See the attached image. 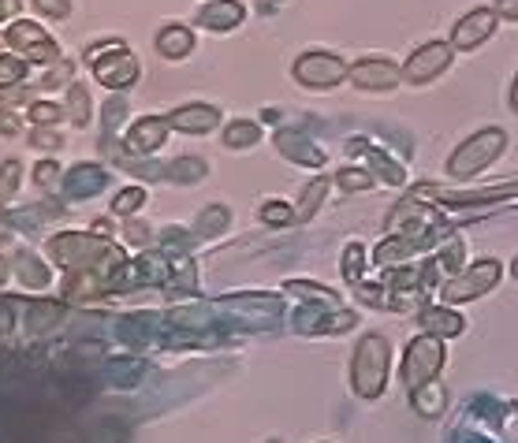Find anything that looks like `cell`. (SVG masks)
Returning <instances> with one entry per match:
<instances>
[{
    "label": "cell",
    "instance_id": "1",
    "mask_svg": "<svg viewBox=\"0 0 518 443\" xmlns=\"http://www.w3.org/2000/svg\"><path fill=\"white\" fill-rule=\"evenodd\" d=\"M388 369H391V347L381 335H365L355 351V365H351V384L362 399H377L384 384H388Z\"/></svg>",
    "mask_w": 518,
    "mask_h": 443
},
{
    "label": "cell",
    "instance_id": "2",
    "mask_svg": "<svg viewBox=\"0 0 518 443\" xmlns=\"http://www.w3.org/2000/svg\"><path fill=\"white\" fill-rule=\"evenodd\" d=\"M504 145H507V135H504V131H496V127L478 131L474 138H466L459 150L452 153V161H448V176H455V179H470V176H478L481 168H488L492 161L504 153Z\"/></svg>",
    "mask_w": 518,
    "mask_h": 443
},
{
    "label": "cell",
    "instance_id": "3",
    "mask_svg": "<svg viewBox=\"0 0 518 443\" xmlns=\"http://www.w3.org/2000/svg\"><path fill=\"white\" fill-rule=\"evenodd\" d=\"M443 369V347H440V335H422L414 339L407 347V358H403V384L410 391L433 384V377Z\"/></svg>",
    "mask_w": 518,
    "mask_h": 443
},
{
    "label": "cell",
    "instance_id": "4",
    "mask_svg": "<svg viewBox=\"0 0 518 443\" xmlns=\"http://www.w3.org/2000/svg\"><path fill=\"white\" fill-rule=\"evenodd\" d=\"M500 273H504L500 261H478V265H470L459 280L443 283V291H440L443 306H448V302H470V299H481V294H488L492 287L500 283Z\"/></svg>",
    "mask_w": 518,
    "mask_h": 443
},
{
    "label": "cell",
    "instance_id": "5",
    "mask_svg": "<svg viewBox=\"0 0 518 443\" xmlns=\"http://www.w3.org/2000/svg\"><path fill=\"white\" fill-rule=\"evenodd\" d=\"M448 67H452V45L429 41V45H422V48H417V53L407 60L403 75H407V83H414V86H426V83H433L436 75H443Z\"/></svg>",
    "mask_w": 518,
    "mask_h": 443
},
{
    "label": "cell",
    "instance_id": "6",
    "mask_svg": "<svg viewBox=\"0 0 518 443\" xmlns=\"http://www.w3.org/2000/svg\"><path fill=\"white\" fill-rule=\"evenodd\" d=\"M351 71L339 56H329V53H310L294 64V79L310 90H325V86H336L339 79H347Z\"/></svg>",
    "mask_w": 518,
    "mask_h": 443
},
{
    "label": "cell",
    "instance_id": "7",
    "mask_svg": "<svg viewBox=\"0 0 518 443\" xmlns=\"http://www.w3.org/2000/svg\"><path fill=\"white\" fill-rule=\"evenodd\" d=\"M8 45H15L19 53H27L31 60H38V64H57L60 60V48H57V41L48 38L38 22H12L8 27Z\"/></svg>",
    "mask_w": 518,
    "mask_h": 443
},
{
    "label": "cell",
    "instance_id": "8",
    "mask_svg": "<svg viewBox=\"0 0 518 443\" xmlns=\"http://www.w3.org/2000/svg\"><path fill=\"white\" fill-rule=\"evenodd\" d=\"M93 75L109 90H123V86H131L138 79V64H135V56L127 53V48H116V53H109L105 60H93Z\"/></svg>",
    "mask_w": 518,
    "mask_h": 443
},
{
    "label": "cell",
    "instance_id": "9",
    "mask_svg": "<svg viewBox=\"0 0 518 443\" xmlns=\"http://www.w3.org/2000/svg\"><path fill=\"white\" fill-rule=\"evenodd\" d=\"M429 198H440L443 205H500L518 198V187H485V190H426Z\"/></svg>",
    "mask_w": 518,
    "mask_h": 443
},
{
    "label": "cell",
    "instance_id": "10",
    "mask_svg": "<svg viewBox=\"0 0 518 443\" xmlns=\"http://www.w3.org/2000/svg\"><path fill=\"white\" fill-rule=\"evenodd\" d=\"M492 30H496V12H488V8H478L470 12L466 19H459V27L452 34V45L455 48H478L492 38Z\"/></svg>",
    "mask_w": 518,
    "mask_h": 443
},
{
    "label": "cell",
    "instance_id": "11",
    "mask_svg": "<svg viewBox=\"0 0 518 443\" xmlns=\"http://www.w3.org/2000/svg\"><path fill=\"white\" fill-rule=\"evenodd\" d=\"M351 79H355L358 90L384 93V90H391V86L399 83V67L388 64V60H381V56H373V60H362V64L351 71Z\"/></svg>",
    "mask_w": 518,
    "mask_h": 443
},
{
    "label": "cell",
    "instance_id": "12",
    "mask_svg": "<svg viewBox=\"0 0 518 443\" xmlns=\"http://www.w3.org/2000/svg\"><path fill=\"white\" fill-rule=\"evenodd\" d=\"M216 119L220 112L209 109V105H183L168 116V127H176V131H187V135H206L216 127Z\"/></svg>",
    "mask_w": 518,
    "mask_h": 443
},
{
    "label": "cell",
    "instance_id": "13",
    "mask_svg": "<svg viewBox=\"0 0 518 443\" xmlns=\"http://www.w3.org/2000/svg\"><path fill=\"white\" fill-rule=\"evenodd\" d=\"M242 19V4L239 0H213V4H206L198 12V22L209 30H232L235 22Z\"/></svg>",
    "mask_w": 518,
    "mask_h": 443
},
{
    "label": "cell",
    "instance_id": "14",
    "mask_svg": "<svg viewBox=\"0 0 518 443\" xmlns=\"http://www.w3.org/2000/svg\"><path fill=\"white\" fill-rule=\"evenodd\" d=\"M168 135V123L164 119H138L131 135H127V145L135 153H150V150H161V142Z\"/></svg>",
    "mask_w": 518,
    "mask_h": 443
},
{
    "label": "cell",
    "instance_id": "15",
    "mask_svg": "<svg viewBox=\"0 0 518 443\" xmlns=\"http://www.w3.org/2000/svg\"><path fill=\"white\" fill-rule=\"evenodd\" d=\"M277 145L284 150V157L299 161V164H313V168H317V164H325V153H317L313 145H310L306 138H299L294 131H280V135H277Z\"/></svg>",
    "mask_w": 518,
    "mask_h": 443
},
{
    "label": "cell",
    "instance_id": "16",
    "mask_svg": "<svg viewBox=\"0 0 518 443\" xmlns=\"http://www.w3.org/2000/svg\"><path fill=\"white\" fill-rule=\"evenodd\" d=\"M422 328H429V335H459L462 332V317L452 313L448 306H429L422 313Z\"/></svg>",
    "mask_w": 518,
    "mask_h": 443
},
{
    "label": "cell",
    "instance_id": "17",
    "mask_svg": "<svg viewBox=\"0 0 518 443\" xmlns=\"http://www.w3.org/2000/svg\"><path fill=\"white\" fill-rule=\"evenodd\" d=\"M157 48L168 60H180V56H187L190 48H194V34L183 30V27H164L161 38H157Z\"/></svg>",
    "mask_w": 518,
    "mask_h": 443
},
{
    "label": "cell",
    "instance_id": "18",
    "mask_svg": "<svg viewBox=\"0 0 518 443\" xmlns=\"http://www.w3.org/2000/svg\"><path fill=\"white\" fill-rule=\"evenodd\" d=\"M57 317H60V302L38 299V302H31V309H27V328H31V332H45V328H53Z\"/></svg>",
    "mask_w": 518,
    "mask_h": 443
},
{
    "label": "cell",
    "instance_id": "19",
    "mask_svg": "<svg viewBox=\"0 0 518 443\" xmlns=\"http://www.w3.org/2000/svg\"><path fill=\"white\" fill-rule=\"evenodd\" d=\"M329 198V179H313L306 190H303V198H299V209H294V216L299 220H310L317 213V205Z\"/></svg>",
    "mask_w": 518,
    "mask_h": 443
},
{
    "label": "cell",
    "instance_id": "20",
    "mask_svg": "<svg viewBox=\"0 0 518 443\" xmlns=\"http://www.w3.org/2000/svg\"><path fill=\"white\" fill-rule=\"evenodd\" d=\"M67 109H71L75 127H86V123H90V93H86V86H71L67 90Z\"/></svg>",
    "mask_w": 518,
    "mask_h": 443
},
{
    "label": "cell",
    "instance_id": "21",
    "mask_svg": "<svg viewBox=\"0 0 518 443\" xmlns=\"http://www.w3.org/2000/svg\"><path fill=\"white\" fill-rule=\"evenodd\" d=\"M414 406L422 410L426 417H436V413H440V406H443V391H440L436 384L417 387V391H414Z\"/></svg>",
    "mask_w": 518,
    "mask_h": 443
},
{
    "label": "cell",
    "instance_id": "22",
    "mask_svg": "<svg viewBox=\"0 0 518 443\" xmlns=\"http://www.w3.org/2000/svg\"><path fill=\"white\" fill-rule=\"evenodd\" d=\"M224 142L232 145V150H242V145H254V142H258V127H254V123H232L228 135H224Z\"/></svg>",
    "mask_w": 518,
    "mask_h": 443
},
{
    "label": "cell",
    "instance_id": "23",
    "mask_svg": "<svg viewBox=\"0 0 518 443\" xmlns=\"http://www.w3.org/2000/svg\"><path fill=\"white\" fill-rule=\"evenodd\" d=\"M362 261H365L362 246H358V242H351V246H347V254H343V276H347L351 283H358V280H362Z\"/></svg>",
    "mask_w": 518,
    "mask_h": 443
},
{
    "label": "cell",
    "instance_id": "24",
    "mask_svg": "<svg viewBox=\"0 0 518 443\" xmlns=\"http://www.w3.org/2000/svg\"><path fill=\"white\" fill-rule=\"evenodd\" d=\"M261 220H265V224H291L294 209L287 202H265L261 205Z\"/></svg>",
    "mask_w": 518,
    "mask_h": 443
},
{
    "label": "cell",
    "instance_id": "25",
    "mask_svg": "<svg viewBox=\"0 0 518 443\" xmlns=\"http://www.w3.org/2000/svg\"><path fill=\"white\" fill-rule=\"evenodd\" d=\"M22 75H27V64L15 60V56H0V90L12 86V83H19Z\"/></svg>",
    "mask_w": 518,
    "mask_h": 443
},
{
    "label": "cell",
    "instance_id": "26",
    "mask_svg": "<svg viewBox=\"0 0 518 443\" xmlns=\"http://www.w3.org/2000/svg\"><path fill=\"white\" fill-rule=\"evenodd\" d=\"M145 202V190L142 187H131V190H123V194H116V202H112V209H116V216L123 213V216H127V213H135L138 205Z\"/></svg>",
    "mask_w": 518,
    "mask_h": 443
},
{
    "label": "cell",
    "instance_id": "27",
    "mask_svg": "<svg viewBox=\"0 0 518 443\" xmlns=\"http://www.w3.org/2000/svg\"><path fill=\"white\" fill-rule=\"evenodd\" d=\"M19 276L27 280V283H34V287H45L48 283V273L34 261V257H22V268H19Z\"/></svg>",
    "mask_w": 518,
    "mask_h": 443
},
{
    "label": "cell",
    "instance_id": "28",
    "mask_svg": "<svg viewBox=\"0 0 518 443\" xmlns=\"http://www.w3.org/2000/svg\"><path fill=\"white\" fill-rule=\"evenodd\" d=\"M19 161H8L4 164V171H0V198H8V194H15V187H19Z\"/></svg>",
    "mask_w": 518,
    "mask_h": 443
},
{
    "label": "cell",
    "instance_id": "29",
    "mask_svg": "<svg viewBox=\"0 0 518 443\" xmlns=\"http://www.w3.org/2000/svg\"><path fill=\"white\" fill-rule=\"evenodd\" d=\"M31 119L38 123V127H53V123L60 119V109H57V105H48V101L31 105Z\"/></svg>",
    "mask_w": 518,
    "mask_h": 443
},
{
    "label": "cell",
    "instance_id": "30",
    "mask_svg": "<svg viewBox=\"0 0 518 443\" xmlns=\"http://www.w3.org/2000/svg\"><path fill=\"white\" fill-rule=\"evenodd\" d=\"M339 187L343 190H369V187H373V179H369L365 176V171H339Z\"/></svg>",
    "mask_w": 518,
    "mask_h": 443
},
{
    "label": "cell",
    "instance_id": "31",
    "mask_svg": "<svg viewBox=\"0 0 518 443\" xmlns=\"http://www.w3.org/2000/svg\"><path fill=\"white\" fill-rule=\"evenodd\" d=\"M119 439H123V432H119L116 425H109V421H105V425H97V429H93V432H90L83 443H119Z\"/></svg>",
    "mask_w": 518,
    "mask_h": 443
},
{
    "label": "cell",
    "instance_id": "32",
    "mask_svg": "<svg viewBox=\"0 0 518 443\" xmlns=\"http://www.w3.org/2000/svg\"><path fill=\"white\" fill-rule=\"evenodd\" d=\"M171 171H176V176H187L183 183H194V179H202V176H206V164H202V161H180Z\"/></svg>",
    "mask_w": 518,
    "mask_h": 443
},
{
    "label": "cell",
    "instance_id": "33",
    "mask_svg": "<svg viewBox=\"0 0 518 443\" xmlns=\"http://www.w3.org/2000/svg\"><path fill=\"white\" fill-rule=\"evenodd\" d=\"M34 4H38V12L53 15V19H64V15L71 12V4H67V0H34Z\"/></svg>",
    "mask_w": 518,
    "mask_h": 443
},
{
    "label": "cell",
    "instance_id": "34",
    "mask_svg": "<svg viewBox=\"0 0 518 443\" xmlns=\"http://www.w3.org/2000/svg\"><path fill=\"white\" fill-rule=\"evenodd\" d=\"M34 176H38V183H41V187H53V183H57V176H60V168H57L53 161H45V164H38Z\"/></svg>",
    "mask_w": 518,
    "mask_h": 443
},
{
    "label": "cell",
    "instance_id": "35",
    "mask_svg": "<svg viewBox=\"0 0 518 443\" xmlns=\"http://www.w3.org/2000/svg\"><path fill=\"white\" fill-rule=\"evenodd\" d=\"M31 142L41 145V150H60V135H53V131H34Z\"/></svg>",
    "mask_w": 518,
    "mask_h": 443
},
{
    "label": "cell",
    "instance_id": "36",
    "mask_svg": "<svg viewBox=\"0 0 518 443\" xmlns=\"http://www.w3.org/2000/svg\"><path fill=\"white\" fill-rule=\"evenodd\" d=\"M224 224H228V216H224V213H213V216L206 213V216L198 220V228H202V231H209V235H213V231H220Z\"/></svg>",
    "mask_w": 518,
    "mask_h": 443
},
{
    "label": "cell",
    "instance_id": "37",
    "mask_svg": "<svg viewBox=\"0 0 518 443\" xmlns=\"http://www.w3.org/2000/svg\"><path fill=\"white\" fill-rule=\"evenodd\" d=\"M496 15H504V19H514V22H518V0H496Z\"/></svg>",
    "mask_w": 518,
    "mask_h": 443
},
{
    "label": "cell",
    "instance_id": "38",
    "mask_svg": "<svg viewBox=\"0 0 518 443\" xmlns=\"http://www.w3.org/2000/svg\"><path fill=\"white\" fill-rule=\"evenodd\" d=\"M0 131H4V135H19V119L12 112H0Z\"/></svg>",
    "mask_w": 518,
    "mask_h": 443
},
{
    "label": "cell",
    "instance_id": "39",
    "mask_svg": "<svg viewBox=\"0 0 518 443\" xmlns=\"http://www.w3.org/2000/svg\"><path fill=\"white\" fill-rule=\"evenodd\" d=\"M459 261H462V242H452V250L443 254V265H448V268H455Z\"/></svg>",
    "mask_w": 518,
    "mask_h": 443
},
{
    "label": "cell",
    "instance_id": "40",
    "mask_svg": "<svg viewBox=\"0 0 518 443\" xmlns=\"http://www.w3.org/2000/svg\"><path fill=\"white\" fill-rule=\"evenodd\" d=\"M12 328V306L8 302H0V335H4Z\"/></svg>",
    "mask_w": 518,
    "mask_h": 443
},
{
    "label": "cell",
    "instance_id": "41",
    "mask_svg": "<svg viewBox=\"0 0 518 443\" xmlns=\"http://www.w3.org/2000/svg\"><path fill=\"white\" fill-rule=\"evenodd\" d=\"M127 235H131V242H145V228H142V224H131Z\"/></svg>",
    "mask_w": 518,
    "mask_h": 443
},
{
    "label": "cell",
    "instance_id": "42",
    "mask_svg": "<svg viewBox=\"0 0 518 443\" xmlns=\"http://www.w3.org/2000/svg\"><path fill=\"white\" fill-rule=\"evenodd\" d=\"M19 8V0H0V19H4V15H12Z\"/></svg>",
    "mask_w": 518,
    "mask_h": 443
},
{
    "label": "cell",
    "instance_id": "43",
    "mask_svg": "<svg viewBox=\"0 0 518 443\" xmlns=\"http://www.w3.org/2000/svg\"><path fill=\"white\" fill-rule=\"evenodd\" d=\"M511 109L518 112V75H514V86H511Z\"/></svg>",
    "mask_w": 518,
    "mask_h": 443
},
{
    "label": "cell",
    "instance_id": "44",
    "mask_svg": "<svg viewBox=\"0 0 518 443\" xmlns=\"http://www.w3.org/2000/svg\"><path fill=\"white\" fill-rule=\"evenodd\" d=\"M8 280V265H4V257H0V283Z\"/></svg>",
    "mask_w": 518,
    "mask_h": 443
},
{
    "label": "cell",
    "instance_id": "45",
    "mask_svg": "<svg viewBox=\"0 0 518 443\" xmlns=\"http://www.w3.org/2000/svg\"><path fill=\"white\" fill-rule=\"evenodd\" d=\"M511 273H514V280H518V257H514V265H511Z\"/></svg>",
    "mask_w": 518,
    "mask_h": 443
},
{
    "label": "cell",
    "instance_id": "46",
    "mask_svg": "<svg viewBox=\"0 0 518 443\" xmlns=\"http://www.w3.org/2000/svg\"><path fill=\"white\" fill-rule=\"evenodd\" d=\"M273 443H280V439H273Z\"/></svg>",
    "mask_w": 518,
    "mask_h": 443
}]
</instances>
